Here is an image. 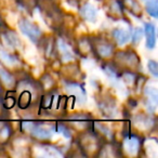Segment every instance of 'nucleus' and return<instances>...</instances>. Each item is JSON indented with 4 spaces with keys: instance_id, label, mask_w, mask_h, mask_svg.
Listing matches in <instances>:
<instances>
[{
    "instance_id": "nucleus-14",
    "label": "nucleus",
    "mask_w": 158,
    "mask_h": 158,
    "mask_svg": "<svg viewBox=\"0 0 158 158\" xmlns=\"http://www.w3.org/2000/svg\"><path fill=\"white\" fill-rule=\"evenodd\" d=\"M141 36H142V29L136 28L135 31H134L133 35H132V42H134V44H138V42L140 41V39H141Z\"/></svg>"
},
{
    "instance_id": "nucleus-5",
    "label": "nucleus",
    "mask_w": 158,
    "mask_h": 158,
    "mask_svg": "<svg viewBox=\"0 0 158 158\" xmlns=\"http://www.w3.org/2000/svg\"><path fill=\"white\" fill-rule=\"evenodd\" d=\"M139 146H140V143H139V140L134 136H131V138L126 139L125 141V148L126 151L129 154H135L139 149Z\"/></svg>"
},
{
    "instance_id": "nucleus-12",
    "label": "nucleus",
    "mask_w": 158,
    "mask_h": 158,
    "mask_svg": "<svg viewBox=\"0 0 158 158\" xmlns=\"http://www.w3.org/2000/svg\"><path fill=\"white\" fill-rule=\"evenodd\" d=\"M126 3L129 6L130 10H132L131 12H133L134 14H135L136 12H141L140 7H139V5L134 1V0H126Z\"/></svg>"
},
{
    "instance_id": "nucleus-6",
    "label": "nucleus",
    "mask_w": 158,
    "mask_h": 158,
    "mask_svg": "<svg viewBox=\"0 0 158 158\" xmlns=\"http://www.w3.org/2000/svg\"><path fill=\"white\" fill-rule=\"evenodd\" d=\"M146 11L149 15L153 18L158 16V7H157V0H148L146 2Z\"/></svg>"
},
{
    "instance_id": "nucleus-2",
    "label": "nucleus",
    "mask_w": 158,
    "mask_h": 158,
    "mask_svg": "<svg viewBox=\"0 0 158 158\" xmlns=\"http://www.w3.org/2000/svg\"><path fill=\"white\" fill-rule=\"evenodd\" d=\"M145 36H146V48L154 49L156 44V29L154 24L145 23Z\"/></svg>"
},
{
    "instance_id": "nucleus-3",
    "label": "nucleus",
    "mask_w": 158,
    "mask_h": 158,
    "mask_svg": "<svg viewBox=\"0 0 158 158\" xmlns=\"http://www.w3.org/2000/svg\"><path fill=\"white\" fill-rule=\"evenodd\" d=\"M80 15L87 21L94 22L97 19V10L91 5H86L80 9Z\"/></svg>"
},
{
    "instance_id": "nucleus-9",
    "label": "nucleus",
    "mask_w": 158,
    "mask_h": 158,
    "mask_svg": "<svg viewBox=\"0 0 158 158\" xmlns=\"http://www.w3.org/2000/svg\"><path fill=\"white\" fill-rule=\"evenodd\" d=\"M0 59L2 60L6 64H8V65H12L15 62V59L13 56H11L10 54H8V53H6L5 51H0Z\"/></svg>"
},
{
    "instance_id": "nucleus-8",
    "label": "nucleus",
    "mask_w": 158,
    "mask_h": 158,
    "mask_svg": "<svg viewBox=\"0 0 158 158\" xmlns=\"http://www.w3.org/2000/svg\"><path fill=\"white\" fill-rule=\"evenodd\" d=\"M98 51H99V53L102 56H108V55L112 54L113 48L110 44H101V46H99V48H98Z\"/></svg>"
},
{
    "instance_id": "nucleus-4",
    "label": "nucleus",
    "mask_w": 158,
    "mask_h": 158,
    "mask_svg": "<svg viewBox=\"0 0 158 158\" xmlns=\"http://www.w3.org/2000/svg\"><path fill=\"white\" fill-rule=\"evenodd\" d=\"M113 36H114L115 40H116L119 46H123V44H127L130 39L129 33L123 31V29H115V31H113Z\"/></svg>"
},
{
    "instance_id": "nucleus-7",
    "label": "nucleus",
    "mask_w": 158,
    "mask_h": 158,
    "mask_svg": "<svg viewBox=\"0 0 158 158\" xmlns=\"http://www.w3.org/2000/svg\"><path fill=\"white\" fill-rule=\"evenodd\" d=\"M31 132H33V134L36 138H39V139H49L51 136V132L49 130L44 129V128H40V127H34Z\"/></svg>"
},
{
    "instance_id": "nucleus-11",
    "label": "nucleus",
    "mask_w": 158,
    "mask_h": 158,
    "mask_svg": "<svg viewBox=\"0 0 158 158\" xmlns=\"http://www.w3.org/2000/svg\"><path fill=\"white\" fill-rule=\"evenodd\" d=\"M148 69L155 77L158 76V65L155 61H153V60L148 61Z\"/></svg>"
},
{
    "instance_id": "nucleus-10",
    "label": "nucleus",
    "mask_w": 158,
    "mask_h": 158,
    "mask_svg": "<svg viewBox=\"0 0 158 158\" xmlns=\"http://www.w3.org/2000/svg\"><path fill=\"white\" fill-rule=\"evenodd\" d=\"M0 77L2 79V81L8 86H11L12 82H13V78L11 77V75L9 73L5 72V70H0Z\"/></svg>"
},
{
    "instance_id": "nucleus-13",
    "label": "nucleus",
    "mask_w": 158,
    "mask_h": 158,
    "mask_svg": "<svg viewBox=\"0 0 158 158\" xmlns=\"http://www.w3.org/2000/svg\"><path fill=\"white\" fill-rule=\"evenodd\" d=\"M146 94L149 97V99L152 100V101H154V103H157V91L155 90V89L153 88H149V90L147 89L146 90Z\"/></svg>"
},
{
    "instance_id": "nucleus-1",
    "label": "nucleus",
    "mask_w": 158,
    "mask_h": 158,
    "mask_svg": "<svg viewBox=\"0 0 158 158\" xmlns=\"http://www.w3.org/2000/svg\"><path fill=\"white\" fill-rule=\"evenodd\" d=\"M19 26H20V29L22 31V33L25 34L33 42H38V40L41 37L42 33L40 31V28L36 24L29 22V21L22 20L19 23Z\"/></svg>"
}]
</instances>
